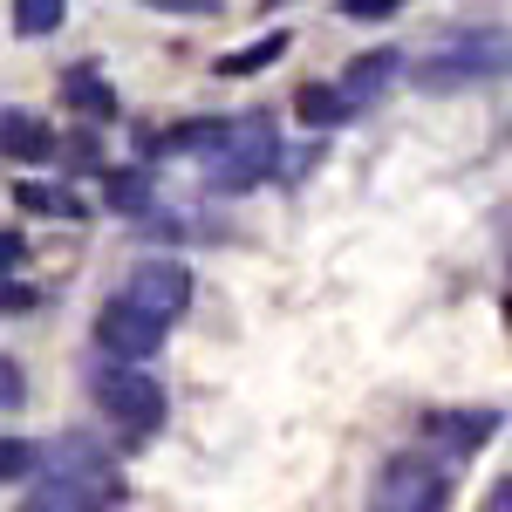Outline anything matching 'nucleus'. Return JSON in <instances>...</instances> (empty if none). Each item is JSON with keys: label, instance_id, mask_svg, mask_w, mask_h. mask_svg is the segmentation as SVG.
Here are the masks:
<instances>
[{"label": "nucleus", "instance_id": "f257e3e1", "mask_svg": "<svg viewBox=\"0 0 512 512\" xmlns=\"http://www.w3.org/2000/svg\"><path fill=\"white\" fill-rule=\"evenodd\" d=\"M280 158V130L274 117H239L226 123V137L205 151V185L212 192H253Z\"/></svg>", "mask_w": 512, "mask_h": 512}, {"label": "nucleus", "instance_id": "f03ea898", "mask_svg": "<svg viewBox=\"0 0 512 512\" xmlns=\"http://www.w3.org/2000/svg\"><path fill=\"white\" fill-rule=\"evenodd\" d=\"M89 390H96V403L117 417V424H130V431H151L164 417V390L137 369V362H103L96 376H89Z\"/></svg>", "mask_w": 512, "mask_h": 512}, {"label": "nucleus", "instance_id": "7ed1b4c3", "mask_svg": "<svg viewBox=\"0 0 512 512\" xmlns=\"http://www.w3.org/2000/svg\"><path fill=\"white\" fill-rule=\"evenodd\" d=\"M376 512H444L451 499V478L437 472L431 458H390L383 472H376Z\"/></svg>", "mask_w": 512, "mask_h": 512}, {"label": "nucleus", "instance_id": "20e7f679", "mask_svg": "<svg viewBox=\"0 0 512 512\" xmlns=\"http://www.w3.org/2000/svg\"><path fill=\"white\" fill-rule=\"evenodd\" d=\"M117 301H130L137 315H151L158 328H171V321L185 315V301H192V274H185L178 260H144V267H130Z\"/></svg>", "mask_w": 512, "mask_h": 512}, {"label": "nucleus", "instance_id": "39448f33", "mask_svg": "<svg viewBox=\"0 0 512 512\" xmlns=\"http://www.w3.org/2000/svg\"><path fill=\"white\" fill-rule=\"evenodd\" d=\"M158 342H164V328L151 315H137L130 301H110L96 315V349L110 362H144V355H158Z\"/></svg>", "mask_w": 512, "mask_h": 512}, {"label": "nucleus", "instance_id": "423d86ee", "mask_svg": "<svg viewBox=\"0 0 512 512\" xmlns=\"http://www.w3.org/2000/svg\"><path fill=\"white\" fill-rule=\"evenodd\" d=\"M499 69V41H458V48H437L431 62H417V89H458Z\"/></svg>", "mask_w": 512, "mask_h": 512}, {"label": "nucleus", "instance_id": "0eeeda50", "mask_svg": "<svg viewBox=\"0 0 512 512\" xmlns=\"http://www.w3.org/2000/svg\"><path fill=\"white\" fill-rule=\"evenodd\" d=\"M492 431H499V410H431L424 417V437L444 444V458H472Z\"/></svg>", "mask_w": 512, "mask_h": 512}, {"label": "nucleus", "instance_id": "6e6552de", "mask_svg": "<svg viewBox=\"0 0 512 512\" xmlns=\"http://www.w3.org/2000/svg\"><path fill=\"white\" fill-rule=\"evenodd\" d=\"M396 76H403V55H396V48H369V55H355L349 69H342V103L362 110V103H376Z\"/></svg>", "mask_w": 512, "mask_h": 512}, {"label": "nucleus", "instance_id": "1a4fd4ad", "mask_svg": "<svg viewBox=\"0 0 512 512\" xmlns=\"http://www.w3.org/2000/svg\"><path fill=\"white\" fill-rule=\"evenodd\" d=\"M0 151L21 158V164H41V158H55V137H48V123H41V117L0 110Z\"/></svg>", "mask_w": 512, "mask_h": 512}, {"label": "nucleus", "instance_id": "9d476101", "mask_svg": "<svg viewBox=\"0 0 512 512\" xmlns=\"http://www.w3.org/2000/svg\"><path fill=\"white\" fill-rule=\"evenodd\" d=\"M62 96H69V110H76V117H96V123H110V117H117V89L96 76V69H69Z\"/></svg>", "mask_w": 512, "mask_h": 512}, {"label": "nucleus", "instance_id": "9b49d317", "mask_svg": "<svg viewBox=\"0 0 512 512\" xmlns=\"http://www.w3.org/2000/svg\"><path fill=\"white\" fill-rule=\"evenodd\" d=\"M21 512H103V492H96V485H76V478H55V485H41Z\"/></svg>", "mask_w": 512, "mask_h": 512}, {"label": "nucleus", "instance_id": "f8f14e48", "mask_svg": "<svg viewBox=\"0 0 512 512\" xmlns=\"http://www.w3.org/2000/svg\"><path fill=\"white\" fill-rule=\"evenodd\" d=\"M294 117L308 123V130H328V123L349 117V103H342V89H328V82H301V89H294Z\"/></svg>", "mask_w": 512, "mask_h": 512}, {"label": "nucleus", "instance_id": "ddd939ff", "mask_svg": "<svg viewBox=\"0 0 512 512\" xmlns=\"http://www.w3.org/2000/svg\"><path fill=\"white\" fill-rule=\"evenodd\" d=\"M219 137H226V123H219V117H192V123H171L151 151H212Z\"/></svg>", "mask_w": 512, "mask_h": 512}, {"label": "nucleus", "instance_id": "4468645a", "mask_svg": "<svg viewBox=\"0 0 512 512\" xmlns=\"http://www.w3.org/2000/svg\"><path fill=\"white\" fill-rule=\"evenodd\" d=\"M287 55V35H267V41H253V48H239V55H219V76H253V69H267V62H280Z\"/></svg>", "mask_w": 512, "mask_h": 512}, {"label": "nucleus", "instance_id": "2eb2a0df", "mask_svg": "<svg viewBox=\"0 0 512 512\" xmlns=\"http://www.w3.org/2000/svg\"><path fill=\"white\" fill-rule=\"evenodd\" d=\"M103 198H110V212H144L151 205V178L144 171H110L103 178Z\"/></svg>", "mask_w": 512, "mask_h": 512}, {"label": "nucleus", "instance_id": "dca6fc26", "mask_svg": "<svg viewBox=\"0 0 512 512\" xmlns=\"http://www.w3.org/2000/svg\"><path fill=\"white\" fill-rule=\"evenodd\" d=\"M14 198H21L28 212H48V219H82L76 192H55V185H14Z\"/></svg>", "mask_w": 512, "mask_h": 512}, {"label": "nucleus", "instance_id": "f3484780", "mask_svg": "<svg viewBox=\"0 0 512 512\" xmlns=\"http://www.w3.org/2000/svg\"><path fill=\"white\" fill-rule=\"evenodd\" d=\"M62 14H69L62 0H14V28H21V35H55Z\"/></svg>", "mask_w": 512, "mask_h": 512}, {"label": "nucleus", "instance_id": "a211bd4d", "mask_svg": "<svg viewBox=\"0 0 512 512\" xmlns=\"http://www.w3.org/2000/svg\"><path fill=\"white\" fill-rule=\"evenodd\" d=\"M35 465H41L35 444H21V437H7V444H0V478H28Z\"/></svg>", "mask_w": 512, "mask_h": 512}, {"label": "nucleus", "instance_id": "6ab92c4d", "mask_svg": "<svg viewBox=\"0 0 512 512\" xmlns=\"http://www.w3.org/2000/svg\"><path fill=\"white\" fill-rule=\"evenodd\" d=\"M21 396H28V383H21V369L0 355V410H21Z\"/></svg>", "mask_w": 512, "mask_h": 512}, {"label": "nucleus", "instance_id": "aec40b11", "mask_svg": "<svg viewBox=\"0 0 512 512\" xmlns=\"http://www.w3.org/2000/svg\"><path fill=\"white\" fill-rule=\"evenodd\" d=\"M349 21H383V14H403V0H342Z\"/></svg>", "mask_w": 512, "mask_h": 512}, {"label": "nucleus", "instance_id": "412c9836", "mask_svg": "<svg viewBox=\"0 0 512 512\" xmlns=\"http://www.w3.org/2000/svg\"><path fill=\"white\" fill-rule=\"evenodd\" d=\"M21 253H28V239H21V233H0V274H14V267H21Z\"/></svg>", "mask_w": 512, "mask_h": 512}, {"label": "nucleus", "instance_id": "4be33fe9", "mask_svg": "<svg viewBox=\"0 0 512 512\" xmlns=\"http://www.w3.org/2000/svg\"><path fill=\"white\" fill-rule=\"evenodd\" d=\"M14 308H35V294L14 287V280H0V315H14Z\"/></svg>", "mask_w": 512, "mask_h": 512}, {"label": "nucleus", "instance_id": "5701e85b", "mask_svg": "<svg viewBox=\"0 0 512 512\" xmlns=\"http://www.w3.org/2000/svg\"><path fill=\"white\" fill-rule=\"evenodd\" d=\"M478 512H512V478H499V485L485 492V506H478Z\"/></svg>", "mask_w": 512, "mask_h": 512}, {"label": "nucleus", "instance_id": "b1692460", "mask_svg": "<svg viewBox=\"0 0 512 512\" xmlns=\"http://www.w3.org/2000/svg\"><path fill=\"white\" fill-rule=\"evenodd\" d=\"M151 7H164V14H212V0H151Z\"/></svg>", "mask_w": 512, "mask_h": 512}, {"label": "nucleus", "instance_id": "393cba45", "mask_svg": "<svg viewBox=\"0 0 512 512\" xmlns=\"http://www.w3.org/2000/svg\"><path fill=\"white\" fill-rule=\"evenodd\" d=\"M506 328H512V294H506Z\"/></svg>", "mask_w": 512, "mask_h": 512}, {"label": "nucleus", "instance_id": "a878e982", "mask_svg": "<svg viewBox=\"0 0 512 512\" xmlns=\"http://www.w3.org/2000/svg\"><path fill=\"white\" fill-rule=\"evenodd\" d=\"M267 7H287V0H267Z\"/></svg>", "mask_w": 512, "mask_h": 512}]
</instances>
